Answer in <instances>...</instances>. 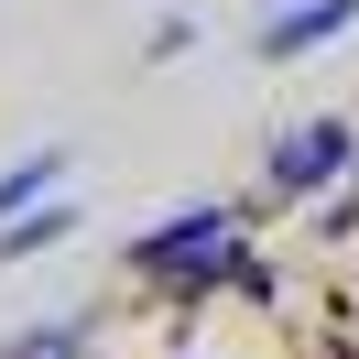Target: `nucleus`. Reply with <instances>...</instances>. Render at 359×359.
I'll use <instances>...</instances> for the list:
<instances>
[{"instance_id":"5","label":"nucleus","mask_w":359,"mask_h":359,"mask_svg":"<svg viewBox=\"0 0 359 359\" xmlns=\"http://www.w3.org/2000/svg\"><path fill=\"white\" fill-rule=\"evenodd\" d=\"M66 175H76V142H44V153H11V163H0V218H11V207H33V196H55Z\"/></svg>"},{"instance_id":"2","label":"nucleus","mask_w":359,"mask_h":359,"mask_svg":"<svg viewBox=\"0 0 359 359\" xmlns=\"http://www.w3.org/2000/svg\"><path fill=\"white\" fill-rule=\"evenodd\" d=\"M348 163H359V120H337V109L327 120H294V131L272 142V163H262V196L272 207H316Z\"/></svg>"},{"instance_id":"3","label":"nucleus","mask_w":359,"mask_h":359,"mask_svg":"<svg viewBox=\"0 0 359 359\" xmlns=\"http://www.w3.org/2000/svg\"><path fill=\"white\" fill-rule=\"evenodd\" d=\"M348 22H359V0H272L262 22H250V66H294V55L337 44Z\"/></svg>"},{"instance_id":"1","label":"nucleus","mask_w":359,"mask_h":359,"mask_svg":"<svg viewBox=\"0 0 359 359\" xmlns=\"http://www.w3.org/2000/svg\"><path fill=\"white\" fill-rule=\"evenodd\" d=\"M240 207L229 196H196V207H175V218H153L120 262L142 272V283H163V294H262V262L240 250Z\"/></svg>"},{"instance_id":"7","label":"nucleus","mask_w":359,"mask_h":359,"mask_svg":"<svg viewBox=\"0 0 359 359\" xmlns=\"http://www.w3.org/2000/svg\"><path fill=\"white\" fill-rule=\"evenodd\" d=\"M185 44H196V22H185V11H175V22H153V44H142V55H153V66H175Z\"/></svg>"},{"instance_id":"6","label":"nucleus","mask_w":359,"mask_h":359,"mask_svg":"<svg viewBox=\"0 0 359 359\" xmlns=\"http://www.w3.org/2000/svg\"><path fill=\"white\" fill-rule=\"evenodd\" d=\"M88 327H98V316H55V327H22L0 359H76V348H88Z\"/></svg>"},{"instance_id":"4","label":"nucleus","mask_w":359,"mask_h":359,"mask_svg":"<svg viewBox=\"0 0 359 359\" xmlns=\"http://www.w3.org/2000/svg\"><path fill=\"white\" fill-rule=\"evenodd\" d=\"M76 218H88V207H76L66 185H55V196H33V207H11V218H0V272H11V262H44V250H66Z\"/></svg>"}]
</instances>
